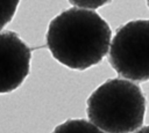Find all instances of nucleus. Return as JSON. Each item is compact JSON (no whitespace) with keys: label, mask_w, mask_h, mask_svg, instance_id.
<instances>
[{"label":"nucleus","mask_w":149,"mask_h":133,"mask_svg":"<svg viewBox=\"0 0 149 133\" xmlns=\"http://www.w3.org/2000/svg\"><path fill=\"white\" fill-rule=\"evenodd\" d=\"M111 28L94 10L70 8L54 17L47 45L62 65L77 71L99 64L111 45Z\"/></svg>","instance_id":"nucleus-1"},{"label":"nucleus","mask_w":149,"mask_h":133,"mask_svg":"<svg viewBox=\"0 0 149 133\" xmlns=\"http://www.w3.org/2000/svg\"><path fill=\"white\" fill-rule=\"evenodd\" d=\"M86 113L105 133H132L143 124L146 97L132 81L109 79L90 95Z\"/></svg>","instance_id":"nucleus-2"},{"label":"nucleus","mask_w":149,"mask_h":133,"mask_svg":"<svg viewBox=\"0 0 149 133\" xmlns=\"http://www.w3.org/2000/svg\"><path fill=\"white\" fill-rule=\"evenodd\" d=\"M108 61L129 81H149V20H135L118 29L109 45Z\"/></svg>","instance_id":"nucleus-3"},{"label":"nucleus","mask_w":149,"mask_h":133,"mask_svg":"<svg viewBox=\"0 0 149 133\" xmlns=\"http://www.w3.org/2000/svg\"><path fill=\"white\" fill-rule=\"evenodd\" d=\"M31 51L13 31L0 32V94L17 89L30 71Z\"/></svg>","instance_id":"nucleus-4"},{"label":"nucleus","mask_w":149,"mask_h":133,"mask_svg":"<svg viewBox=\"0 0 149 133\" xmlns=\"http://www.w3.org/2000/svg\"><path fill=\"white\" fill-rule=\"evenodd\" d=\"M52 133H105L85 119H69L55 127Z\"/></svg>","instance_id":"nucleus-5"},{"label":"nucleus","mask_w":149,"mask_h":133,"mask_svg":"<svg viewBox=\"0 0 149 133\" xmlns=\"http://www.w3.org/2000/svg\"><path fill=\"white\" fill-rule=\"evenodd\" d=\"M19 2L20 0H0V30L12 21Z\"/></svg>","instance_id":"nucleus-6"},{"label":"nucleus","mask_w":149,"mask_h":133,"mask_svg":"<svg viewBox=\"0 0 149 133\" xmlns=\"http://www.w3.org/2000/svg\"><path fill=\"white\" fill-rule=\"evenodd\" d=\"M112 0H69V2L76 8L80 9H97L99 7H102L107 3H109Z\"/></svg>","instance_id":"nucleus-7"},{"label":"nucleus","mask_w":149,"mask_h":133,"mask_svg":"<svg viewBox=\"0 0 149 133\" xmlns=\"http://www.w3.org/2000/svg\"><path fill=\"white\" fill-rule=\"evenodd\" d=\"M135 133H149V125L148 126H143L141 127L139 131H136Z\"/></svg>","instance_id":"nucleus-8"},{"label":"nucleus","mask_w":149,"mask_h":133,"mask_svg":"<svg viewBox=\"0 0 149 133\" xmlns=\"http://www.w3.org/2000/svg\"><path fill=\"white\" fill-rule=\"evenodd\" d=\"M147 3H148V7H149V0H147Z\"/></svg>","instance_id":"nucleus-9"}]
</instances>
